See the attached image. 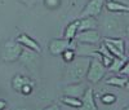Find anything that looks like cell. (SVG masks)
Segmentation results:
<instances>
[{
  "label": "cell",
  "mask_w": 129,
  "mask_h": 110,
  "mask_svg": "<svg viewBox=\"0 0 129 110\" xmlns=\"http://www.w3.org/2000/svg\"><path fill=\"white\" fill-rule=\"evenodd\" d=\"M90 61L92 60L89 57H76L66 68V71H64V75H63V83L66 85L80 83L83 78H85L88 74Z\"/></svg>",
  "instance_id": "6da1fadb"
},
{
  "label": "cell",
  "mask_w": 129,
  "mask_h": 110,
  "mask_svg": "<svg viewBox=\"0 0 129 110\" xmlns=\"http://www.w3.org/2000/svg\"><path fill=\"white\" fill-rule=\"evenodd\" d=\"M126 25L119 13H106L102 19V30L105 38H123L125 35Z\"/></svg>",
  "instance_id": "7a4b0ae2"
},
{
  "label": "cell",
  "mask_w": 129,
  "mask_h": 110,
  "mask_svg": "<svg viewBox=\"0 0 129 110\" xmlns=\"http://www.w3.org/2000/svg\"><path fill=\"white\" fill-rule=\"evenodd\" d=\"M23 49L25 48L21 44H18L16 40H8V41L3 43L2 48H0V58L4 62L18 61Z\"/></svg>",
  "instance_id": "3957f363"
},
{
  "label": "cell",
  "mask_w": 129,
  "mask_h": 110,
  "mask_svg": "<svg viewBox=\"0 0 129 110\" xmlns=\"http://www.w3.org/2000/svg\"><path fill=\"white\" fill-rule=\"evenodd\" d=\"M106 69L107 68L102 63V61L100 58H93L90 61V66H89V70H88V74H87V79L93 84L100 83L101 79L106 74Z\"/></svg>",
  "instance_id": "277c9868"
},
{
  "label": "cell",
  "mask_w": 129,
  "mask_h": 110,
  "mask_svg": "<svg viewBox=\"0 0 129 110\" xmlns=\"http://www.w3.org/2000/svg\"><path fill=\"white\" fill-rule=\"evenodd\" d=\"M78 43L75 40H67V39H53L49 43V52L53 54V56H59L62 54L64 51L67 49H76Z\"/></svg>",
  "instance_id": "5b68a950"
},
{
  "label": "cell",
  "mask_w": 129,
  "mask_h": 110,
  "mask_svg": "<svg viewBox=\"0 0 129 110\" xmlns=\"http://www.w3.org/2000/svg\"><path fill=\"white\" fill-rule=\"evenodd\" d=\"M103 7H106V0H89L80 13V18L85 17H98L102 13Z\"/></svg>",
  "instance_id": "8992f818"
},
{
  "label": "cell",
  "mask_w": 129,
  "mask_h": 110,
  "mask_svg": "<svg viewBox=\"0 0 129 110\" xmlns=\"http://www.w3.org/2000/svg\"><path fill=\"white\" fill-rule=\"evenodd\" d=\"M89 85L84 82L80 83H74V84H67L63 87V96H70L75 98H80L85 95V92L88 91Z\"/></svg>",
  "instance_id": "52a82bcc"
},
{
  "label": "cell",
  "mask_w": 129,
  "mask_h": 110,
  "mask_svg": "<svg viewBox=\"0 0 129 110\" xmlns=\"http://www.w3.org/2000/svg\"><path fill=\"white\" fill-rule=\"evenodd\" d=\"M100 32L97 30H88V31H81L78 32L76 35V41L81 43V44H90L94 46L100 41Z\"/></svg>",
  "instance_id": "ba28073f"
},
{
  "label": "cell",
  "mask_w": 129,
  "mask_h": 110,
  "mask_svg": "<svg viewBox=\"0 0 129 110\" xmlns=\"http://www.w3.org/2000/svg\"><path fill=\"white\" fill-rule=\"evenodd\" d=\"M16 41L18 44H21V46H22L23 48H26V49H31V51H34L36 53H40L41 52V48L39 46V43L34 38L28 36L27 34H19L16 38Z\"/></svg>",
  "instance_id": "9c48e42d"
},
{
  "label": "cell",
  "mask_w": 129,
  "mask_h": 110,
  "mask_svg": "<svg viewBox=\"0 0 129 110\" xmlns=\"http://www.w3.org/2000/svg\"><path fill=\"white\" fill-rule=\"evenodd\" d=\"M38 54H39V53L31 51V49H26V48H25L18 61L22 62L25 66H27L30 70H31V69H35L36 65H38Z\"/></svg>",
  "instance_id": "30bf717a"
},
{
  "label": "cell",
  "mask_w": 129,
  "mask_h": 110,
  "mask_svg": "<svg viewBox=\"0 0 129 110\" xmlns=\"http://www.w3.org/2000/svg\"><path fill=\"white\" fill-rule=\"evenodd\" d=\"M79 110H98L94 100V92L93 88H88V91L85 92V95L81 97V106L79 107Z\"/></svg>",
  "instance_id": "8fae6325"
},
{
  "label": "cell",
  "mask_w": 129,
  "mask_h": 110,
  "mask_svg": "<svg viewBox=\"0 0 129 110\" xmlns=\"http://www.w3.org/2000/svg\"><path fill=\"white\" fill-rule=\"evenodd\" d=\"M107 12L111 13H128L129 14V5L125 3H120L116 0H111V2H106V7Z\"/></svg>",
  "instance_id": "7c38bea8"
},
{
  "label": "cell",
  "mask_w": 129,
  "mask_h": 110,
  "mask_svg": "<svg viewBox=\"0 0 129 110\" xmlns=\"http://www.w3.org/2000/svg\"><path fill=\"white\" fill-rule=\"evenodd\" d=\"M34 82H32L30 78H27V76H23V75H21V74H16L13 76V79H12V88L16 91V92H22L23 90V87L27 85V84H32Z\"/></svg>",
  "instance_id": "4fadbf2b"
},
{
  "label": "cell",
  "mask_w": 129,
  "mask_h": 110,
  "mask_svg": "<svg viewBox=\"0 0 129 110\" xmlns=\"http://www.w3.org/2000/svg\"><path fill=\"white\" fill-rule=\"evenodd\" d=\"M79 24H80V19H75L72 22L66 26L63 32V38L67 39V40H75L76 39V35L79 32Z\"/></svg>",
  "instance_id": "5bb4252c"
},
{
  "label": "cell",
  "mask_w": 129,
  "mask_h": 110,
  "mask_svg": "<svg viewBox=\"0 0 129 110\" xmlns=\"http://www.w3.org/2000/svg\"><path fill=\"white\" fill-rule=\"evenodd\" d=\"M97 27H98V21H97L95 17L80 18L79 32H81V31H88V30H97Z\"/></svg>",
  "instance_id": "9a60e30c"
},
{
  "label": "cell",
  "mask_w": 129,
  "mask_h": 110,
  "mask_svg": "<svg viewBox=\"0 0 129 110\" xmlns=\"http://www.w3.org/2000/svg\"><path fill=\"white\" fill-rule=\"evenodd\" d=\"M103 41L111 44V46H114L115 48H117L120 52L125 53V41H124L123 38H105Z\"/></svg>",
  "instance_id": "2e32d148"
},
{
  "label": "cell",
  "mask_w": 129,
  "mask_h": 110,
  "mask_svg": "<svg viewBox=\"0 0 129 110\" xmlns=\"http://www.w3.org/2000/svg\"><path fill=\"white\" fill-rule=\"evenodd\" d=\"M107 85H114L117 88H125L126 85V78L125 76H111V78L106 79Z\"/></svg>",
  "instance_id": "e0dca14e"
},
{
  "label": "cell",
  "mask_w": 129,
  "mask_h": 110,
  "mask_svg": "<svg viewBox=\"0 0 129 110\" xmlns=\"http://www.w3.org/2000/svg\"><path fill=\"white\" fill-rule=\"evenodd\" d=\"M62 102L66 104L67 106L75 107V109H79L81 106V100L80 98H75V97H70V96H63L62 97Z\"/></svg>",
  "instance_id": "ac0fdd59"
},
{
  "label": "cell",
  "mask_w": 129,
  "mask_h": 110,
  "mask_svg": "<svg viewBox=\"0 0 129 110\" xmlns=\"http://www.w3.org/2000/svg\"><path fill=\"white\" fill-rule=\"evenodd\" d=\"M100 100L105 105H112V104L116 102L117 98H116V96L114 93H103V95L100 96Z\"/></svg>",
  "instance_id": "d6986e66"
},
{
  "label": "cell",
  "mask_w": 129,
  "mask_h": 110,
  "mask_svg": "<svg viewBox=\"0 0 129 110\" xmlns=\"http://www.w3.org/2000/svg\"><path fill=\"white\" fill-rule=\"evenodd\" d=\"M125 62H126V61L123 60V58H116V57H115L114 61H112V63H111V66L109 68V70H110V71H120Z\"/></svg>",
  "instance_id": "ffe728a7"
},
{
  "label": "cell",
  "mask_w": 129,
  "mask_h": 110,
  "mask_svg": "<svg viewBox=\"0 0 129 110\" xmlns=\"http://www.w3.org/2000/svg\"><path fill=\"white\" fill-rule=\"evenodd\" d=\"M76 52H75L74 49H67V51H64L62 53V58L64 62H67V63H71L75 58H76Z\"/></svg>",
  "instance_id": "44dd1931"
},
{
  "label": "cell",
  "mask_w": 129,
  "mask_h": 110,
  "mask_svg": "<svg viewBox=\"0 0 129 110\" xmlns=\"http://www.w3.org/2000/svg\"><path fill=\"white\" fill-rule=\"evenodd\" d=\"M121 76H129V60L124 63V66L121 68V70L119 71Z\"/></svg>",
  "instance_id": "7402d4cb"
},
{
  "label": "cell",
  "mask_w": 129,
  "mask_h": 110,
  "mask_svg": "<svg viewBox=\"0 0 129 110\" xmlns=\"http://www.w3.org/2000/svg\"><path fill=\"white\" fill-rule=\"evenodd\" d=\"M32 87H34V83H32V84H27V85H25L21 93H23V95H30V93L32 92Z\"/></svg>",
  "instance_id": "603a6c76"
},
{
  "label": "cell",
  "mask_w": 129,
  "mask_h": 110,
  "mask_svg": "<svg viewBox=\"0 0 129 110\" xmlns=\"http://www.w3.org/2000/svg\"><path fill=\"white\" fill-rule=\"evenodd\" d=\"M41 110H59V105L57 102H54V104H52V105H49L44 109H41Z\"/></svg>",
  "instance_id": "cb8c5ba5"
},
{
  "label": "cell",
  "mask_w": 129,
  "mask_h": 110,
  "mask_svg": "<svg viewBox=\"0 0 129 110\" xmlns=\"http://www.w3.org/2000/svg\"><path fill=\"white\" fill-rule=\"evenodd\" d=\"M5 109H7V101L0 98V110H5Z\"/></svg>",
  "instance_id": "d4e9b609"
},
{
  "label": "cell",
  "mask_w": 129,
  "mask_h": 110,
  "mask_svg": "<svg viewBox=\"0 0 129 110\" xmlns=\"http://www.w3.org/2000/svg\"><path fill=\"white\" fill-rule=\"evenodd\" d=\"M125 36L128 38V40H129V19H128V22H126V29H125Z\"/></svg>",
  "instance_id": "484cf974"
},
{
  "label": "cell",
  "mask_w": 129,
  "mask_h": 110,
  "mask_svg": "<svg viewBox=\"0 0 129 110\" xmlns=\"http://www.w3.org/2000/svg\"><path fill=\"white\" fill-rule=\"evenodd\" d=\"M125 88H126V90L129 91V76L126 78V85H125Z\"/></svg>",
  "instance_id": "4316f807"
},
{
  "label": "cell",
  "mask_w": 129,
  "mask_h": 110,
  "mask_svg": "<svg viewBox=\"0 0 129 110\" xmlns=\"http://www.w3.org/2000/svg\"><path fill=\"white\" fill-rule=\"evenodd\" d=\"M14 110H28V109H26V107H17V109H14Z\"/></svg>",
  "instance_id": "83f0119b"
},
{
  "label": "cell",
  "mask_w": 129,
  "mask_h": 110,
  "mask_svg": "<svg viewBox=\"0 0 129 110\" xmlns=\"http://www.w3.org/2000/svg\"><path fill=\"white\" fill-rule=\"evenodd\" d=\"M121 110H129V105H126V106H124Z\"/></svg>",
  "instance_id": "f1b7e54d"
},
{
  "label": "cell",
  "mask_w": 129,
  "mask_h": 110,
  "mask_svg": "<svg viewBox=\"0 0 129 110\" xmlns=\"http://www.w3.org/2000/svg\"><path fill=\"white\" fill-rule=\"evenodd\" d=\"M106 2H111V0H106Z\"/></svg>",
  "instance_id": "f546056e"
},
{
  "label": "cell",
  "mask_w": 129,
  "mask_h": 110,
  "mask_svg": "<svg viewBox=\"0 0 129 110\" xmlns=\"http://www.w3.org/2000/svg\"><path fill=\"white\" fill-rule=\"evenodd\" d=\"M128 53H129V47H128Z\"/></svg>",
  "instance_id": "4dcf8cb0"
},
{
  "label": "cell",
  "mask_w": 129,
  "mask_h": 110,
  "mask_svg": "<svg viewBox=\"0 0 129 110\" xmlns=\"http://www.w3.org/2000/svg\"><path fill=\"white\" fill-rule=\"evenodd\" d=\"M5 110H7V109H5Z\"/></svg>",
  "instance_id": "1f68e13d"
}]
</instances>
